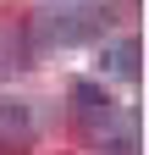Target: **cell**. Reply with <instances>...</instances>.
<instances>
[{"mask_svg":"<svg viewBox=\"0 0 149 155\" xmlns=\"http://www.w3.org/2000/svg\"><path fill=\"white\" fill-rule=\"evenodd\" d=\"M110 28V11L105 6H88V0H61V6H50L33 17V50L44 45H88V39H100ZM28 50V55H33Z\"/></svg>","mask_w":149,"mask_h":155,"instance_id":"6da1fadb","label":"cell"},{"mask_svg":"<svg viewBox=\"0 0 149 155\" xmlns=\"http://www.w3.org/2000/svg\"><path fill=\"white\" fill-rule=\"evenodd\" d=\"M83 133H88V144L94 150H110V144H133L138 139V122H133V111H122V105H88L83 111Z\"/></svg>","mask_w":149,"mask_h":155,"instance_id":"7a4b0ae2","label":"cell"},{"mask_svg":"<svg viewBox=\"0 0 149 155\" xmlns=\"http://www.w3.org/2000/svg\"><path fill=\"white\" fill-rule=\"evenodd\" d=\"M33 133H39V116H33V105H28V100H0V139L28 144Z\"/></svg>","mask_w":149,"mask_h":155,"instance_id":"3957f363","label":"cell"},{"mask_svg":"<svg viewBox=\"0 0 149 155\" xmlns=\"http://www.w3.org/2000/svg\"><path fill=\"white\" fill-rule=\"evenodd\" d=\"M100 67L110 78H138L144 67V50H138V39H105V55H100Z\"/></svg>","mask_w":149,"mask_h":155,"instance_id":"277c9868","label":"cell"},{"mask_svg":"<svg viewBox=\"0 0 149 155\" xmlns=\"http://www.w3.org/2000/svg\"><path fill=\"white\" fill-rule=\"evenodd\" d=\"M110 100V94L94 83V78H78V89H72V105H78V111H88V105H105Z\"/></svg>","mask_w":149,"mask_h":155,"instance_id":"5b68a950","label":"cell"},{"mask_svg":"<svg viewBox=\"0 0 149 155\" xmlns=\"http://www.w3.org/2000/svg\"><path fill=\"white\" fill-rule=\"evenodd\" d=\"M100 155H138V139H133V144H110V150H100Z\"/></svg>","mask_w":149,"mask_h":155,"instance_id":"8992f818","label":"cell"}]
</instances>
